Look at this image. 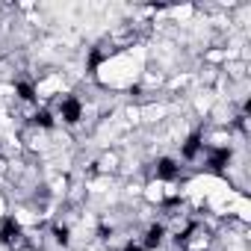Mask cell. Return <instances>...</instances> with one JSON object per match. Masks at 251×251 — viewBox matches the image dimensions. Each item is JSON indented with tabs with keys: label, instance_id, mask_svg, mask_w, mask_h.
Here are the masks:
<instances>
[{
	"label": "cell",
	"instance_id": "obj_1",
	"mask_svg": "<svg viewBox=\"0 0 251 251\" xmlns=\"http://www.w3.org/2000/svg\"><path fill=\"white\" fill-rule=\"evenodd\" d=\"M151 177L166 180V183H177L180 180V160H175V157H157Z\"/></svg>",
	"mask_w": 251,
	"mask_h": 251
},
{
	"label": "cell",
	"instance_id": "obj_2",
	"mask_svg": "<svg viewBox=\"0 0 251 251\" xmlns=\"http://www.w3.org/2000/svg\"><path fill=\"white\" fill-rule=\"evenodd\" d=\"M169 112H172V106L166 100H145V103H139L142 124H160V121L169 118Z\"/></svg>",
	"mask_w": 251,
	"mask_h": 251
},
{
	"label": "cell",
	"instance_id": "obj_3",
	"mask_svg": "<svg viewBox=\"0 0 251 251\" xmlns=\"http://www.w3.org/2000/svg\"><path fill=\"white\" fill-rule=\"evenodd\" d=\"M15 62L9 59V56H0V86H9V83H15Z\"/></svg>",
	"mask_w": 251,
	"mask_h": 251
},
{
	"label": "cell",
	"instance_id": "obj_4",
	"mask_svg": "<svg viewBox=\"0 0 251 251\" xmlns=\"http://www.w3.org/2000/svg\"><path fill=\"white\" fill-rule=\"evenodd\" d=\"M9 216V198L3 195V189H0V222H3Z\"/></svg>",
	"mask_w": 251,
	"mask_h": 251
},
{
	"label": "cell",
	"instance_id": "obj_5",
	"mask_svg": "<svg viewBox=\"0 0 251 251\" xmlns=\"http://www.w3.org/2000/svg\"><path fill=\"white\" fill-rule=\"evenodd\" d=\"M0 157H3V139H0Z\"/></svg>",
	"mask_w": 251,
	"mask_h": 251
}]
</instances>
